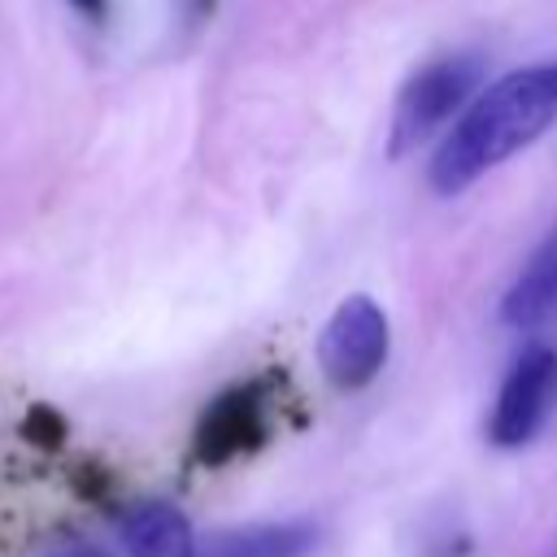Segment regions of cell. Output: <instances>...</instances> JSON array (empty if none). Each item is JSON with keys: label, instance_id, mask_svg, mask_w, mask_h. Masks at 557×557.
Returning a JSON list of instances; mask_svg holds the SVG:
<instances>
[{"label": "cell", "instance_id": "8992f818", "mask_svg": "<svg viewBox=\"0 0 557 557\" xmlns=\"http://www.w3.org/2000/svg\"><path fill=\"white\" fill-rule=\"evenodd\" d=\"M122 548L131 557H196V531L170 500H139L117 518Z\"/></svg>", "mask_w": 557, "mask_h": 557}, {"label": "cell", "instance_id": "7a4b0ae2", "mask_svg": "<svg viewBox=\"0 0 557 557\" xmlns=\"http://www.w3.org/2000/svg\"><path fill=\"white\" fill-rule=\"evenodd\" d=\"M479 78H483V57L479 52H448V57L426 61L396 96L387 152L392 157L413 152L431 131H440L474 96Z\"/></svg>", "mask_w": 557, "mask_h": 557}, {"label": "cell", "instance_id": "5b68a950", "mask_svg": "<svg viewBox=\"0 0 557 557\" xmlns=\"http://www.w3.org/2000/svg\"><path fill=\"white\" fill-rule=\"evenodd\" d=\"M270 440V400L261 383H235L209 400L196 422L191 457L200 466H226L235 457L257 453Z\"/></svg>", "mask_w": 557, "mask_h": 557}, {"label": "cell", "instance_id": "6da1fadb", "mask_svg": "<svg viewBox=\"0 0 557 557\" xmlns=\"http://www.w3.org/2000/svg\"><path fill=\"white\" fill-rule=\"evenodd\" d=\"M557 122V61L522 65L470 100L431 157V191L457 196Z\"/></svg>", "mask_w": 557, "mask_h": 557}, {"label": "cell", "instance_id": "ba28073f", "mask_svg": "<svg viewBox=\"0 0 557 557\" xmlns=\"http://www.w3.org/2000/svg\"><path fill=\"white\" fill-rule=\"evenodd\" d=\"M557 313V231L544 235V244L531 252V261L518 270L500 300V322L505 326H540Z\"/></svg>", "mask_w": 557, "mask_h": 557}, {"label": "cell", "instance_id": "277c9868", "mask_svg": "<svg viewBox=\"0 0 557 557\" xmlns=\"http://www.w3.org/2000/svg\"><path fill=\"white\" fill-rule=\"evenodd\" d=\"M557 396V352L553 348H527L496 396V409L487 418V440L496 448H522L535 440V431L544 426L548 409Z\"/></svg>", "mask_w": 557, "mask_h": 557}, {"label": "cell", "instance_id": "3957f363", "mask_svg": "<svg viewBox=\"0 0 557 557\" xmlns=\"http://www.w3.org/2000/svg\"><path fill=\"white\" fill-rule=\"evenodd\" d=\"M387 313L370 300V296H348L335 305V313L326 318L322 335H318V361L322 374L339 387V392H357L366 383H374V374L387 361Z\"/></svg>", "mask_w": 557, "mask_h": 557}, {"label": "cell", "instance_id": "30bf717a", "mask_svg": "<svg viewBox=\"0 0 557 557\" xmlns=\"http://www.w3.org/2000/svg\"><path fill=\"white\" fill-rule=\"evenodd\" d=\"M74 13H83L87 22H104V13H109V0H65Z\"/></svg>", "mask_w": 557, "mask_h": 557}, {"label": "cell", "instance_id": "52a82bcc", "mask_svg": "<svg viewBox=\"0 0 557 557\" xmlns=\"http://www.w3.org/2000/svg\"><path fill=\"white\" fill-rule=\"evenodd\" d=\"M318 548L313 522H252L213 531L196 544V557H309Z\"/></svg>", "mask_w": 557, "mask_h": 557}, {"label": "cell", "instance_id": "9c48e42d", "mask_svg": "<svg viewBox=\"0 0 557 557\" xmlns=\"http://www.w3.org/2000/svg\"><path fill=\"white\" fill-rule=\"evenodd\" d=\"M48 557H117V553H109V548H100V544H61V548H52Z\"/></svg>", "mask_w": 557, "mask_h": 557}]
</instances>
